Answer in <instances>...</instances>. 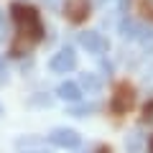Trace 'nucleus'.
I'll return each instance as SVG.
<instances>
[{
    "instance_id": "1",
    "label": "nucleus",
    "mask_w": 153,
    "mask_h": 153,
    "mask_svg": "<svg viewBox=\"0 0 153 153\" xmlns=\"http://www.w3.org/2000/svg\"><path fill=\"white\" fill-rule=\"evenodd\" d=\"M10 13H13V21H16V26H18V36H16V41H13V54L23 56L26 51H31V46L36 44V41H41L44 26H41L38 13L33 10V8L13 5Z\"/></svg>"
},
{
    "instance_id": "2",
    "label": "nucleus",
    "mask_w": 153,
    "mask_h": 153,
    "mask_svg": "<svg viewBox=\"0 0 153 153\" xmlns=\"http://www.w3.org/2000/svg\"><path fill=\"white\" fill-rule=\"evenodd\" d=\"M79 133L71 130V128H54V130L49 133V143L56 148H76L79 146Z\"/></svg>"
},
{
    "instance_id": "3",
    "label": "nucleus",
    "mask_w": 153,
    "mask_h": 153,
    "mask_svg": "<svg viewBox=\"0 0 153 153\" xmlns=\"http://www.w3.org/2000/svg\"><path fill=\"white\" fill-rule=\"evenodd\" d=\"M49 66H51V71H56V74H66V71H71L76 66V54L71 49H61L59 54L51 56Z\"/></svg>"
},
{
    "instance_id": "4",
    "label": "nucleus",
    "mask_w": 153,
    "mask_h": 153,
    "mask_svg": "<svg viewBox=\"0 0 153 153\" xmlns=\"http://www.w3.org/2000/svg\"><path fill=\"white\" fill-rule=\"evenodd\" d=\"M64 16L71 23H82L89 16V0H66L64 5Z\"/></svg>"
},
{
    "instance_id": "5",
    "label": "nucleus",
    "mask_w": 153,
    "mask_h": 153,
    "mask_svg": "<svg viewBox=\"0 0 153 153\" xmlns=\"http://www.w3.org/2000/svg\"><path fill=\"white\" fill-rule=\"evenodd\" d=\"M133 100H135L133 87L120 84V87L115 89V97H112V112H128V110H130V105H133Z\"/></svg>"
},
{
    "instance_id": "6",
    "label": "nucleus",
    "mask_w": 153,
    "mask_h": 153,
    "mask_svg": "<svg viewBox=\"0 0 153 153\" xmlns=\"http://www.w3.org/2000/svg\"><path fill=\"white\" fill-rule=\"evenodd\" d=\"M120 36L123 38H143L146 41V38H153V31L140 26V23H135V21H130V18H125L120 23Z\"/></svg>"
},
{
    "instance_id": "7",
    "label": "nucleus",
    "mask_w": 153,
    "mask_h": 153,
    "mask_svg": "<svg viewBox=\"0 0 153 153\" xmlns=\"http://www.w3.org/2000/svg\"><path fill=\"white\" fill-rule=\"evenodd\" d=\"M79 44H82L89 54H102V51H107V41H105L102 33H97V31L82 33V36H79Z\"/></svg>"
},
{
    "instance_id": "8",
    "label": "nucleus",
    "mask_w": 153,
    "mask_h": 153,
    "mask_svg": "<svg viewBox=\"0 0 153 153\" xmlns=\"http://www.w3.org/2000/svg\"><path fill=\"white\" fill-rule=\"evenodd\" d=\"M56 94L61 100H66V102H79L82 100V89H79L76 82H61L59 89H56Z\"/></svg>"
},
{
    "instance_id": "9",
    "label": "nucleus",
    "mask_w": 153,
    "mask_h": 153,
    "mask_svg": "<svg viewBox=\"0 0 153 153\" xmlns=\"http://www.w3.org/2000/svg\"><path fill=\"white\" fill-rule=\"evenodd\" d=\"M79 89L87 94H97L100 89H102V82L97 79V74H92V71H84L82 76H79Z\"/></svg>"
},
{
    "instance_id": "10",
    "label": "nucleus",
    "mask_w": 153,
    "mask_h": 153,
    "mask_svg": "<svg viewBox=\"0 0 153 153\" xmlns=\"http://www.w3.org/2000/svg\"><path fill=\"white\" fill-rule=\"evenodd\" d=\"M143 146H146V135L138 128L128 133V138H125V151L128 153H143Z\"/></svg>"
},
{
    "instance_id": "11",
    "label": "nucleus",
    "mask_w": 153,
    "mask_h": 153,
    "mask_svg": "<svg viewBox=\"0 0 153 153\" xmlns=\"http://www.w3.org/2000/svg\"><path fill=\"white\" fill-rule=\"evenodd\" d=\"M100 110V105H94V102H89V105H74V107L69 110V115H74V117H84V115H92V112H97Z\"/></svg>"
},
{
    "instance_id": "12",
    "label": "nucleus",
    "mask_w": 153,
    "mask_h": 153,
    "mask_svg": "<svg viewBox=\"0 0 153 153\" xmlns=\"http://www.w3.org/2000/svg\"><path fill=\"white\" fill-rule=\"evenodd\" d=\"M143 123H146L148 128H153V102H148L146 110H143Z\"/></svg>"
},
{
    "instance_id": "13",
    "label": "nucleus",
    "mask_w": 153,
    "mask_h": 153,
    "mask_svg": "<svg viewBox=\"0 0 153 153\" xmlns=\"http://www.w3.org/2000/svg\"><path fill=\"white\" fill-rule=\"evenodd\" d=\"M8 82V66H5V61L0 59V84H5Z\"/></svg>"
},
{
    "instance_id": "14",
    "label": "nucleus",
    "mask_w": 153,
    "mask_h": 153,
    "mask_svg": "<svg viewBox=\"0 0 153 153\" xmlns=\"http://www.w3.org/2000/svg\"><path fill=\"white\" fill-rule=\"evenodd\" d=\"M143 13L153 18V0H146V3H143Z\"/></svg>"
},
{
    "instance_id": "15",
    "label": "nucleus",
    "mask_w": 153,
    "mask_h": 153,
    "mask_svg": "<svg viewBox=\"0 0 153 153\" xmlns=\"http://www.w3.org/2000/svg\"><path fill=\"white\" fill-rule=\"evenodd\" d=\"M44 5H46V8H51V10H56V8L61 5V0H44Z\"/></svg>"
},
{
    "instance_id": "16",
    "label": "nucleus",
    "mask_w": 153,
    "mask_h": 153,
    "mask_svg": "<svg viewBox=\"0 0 153 153\" xmlns=\"http://www.w3.org/2000/svg\"><path fill=\"white\" fill-rule=\"evenodd\" d=\"M3 38H5V18L0 16V41H3Z\"/></svg>"
},
{
    "instance_id": "17",
    "label": "nucleus",
    "mask_w": 153,
    "mask_h": 153,
    "mask_svg": "<svg viewBox=\"0 0 153 153\" xmlns=\"http://www.w3.org/2000/svg\"><path fill=\"white\" fill-rule=\"evenodd\" d=\"M146 82H153V66H151V69L146 71Z\"/></svg>"
}]
</instances>
